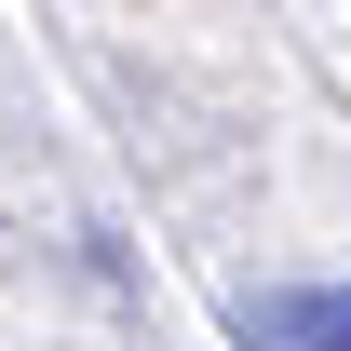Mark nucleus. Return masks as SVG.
I'll list each match as a JSON object with an SVG mask.
<instances>
[{"label": "nucleus", "instance_id": "1", "mask_svg": "<svg viewBox=\"0 0 351 351\" xmlns=\"http://www.w3.org/2000/svg\"><path fill=\"white\" fill-rule=\"evenodd\" d=\"M230 324H243V351H351V284H270Z\"/></svg>", "mask_w": 351, "mask_h": 351}]
</instances>
